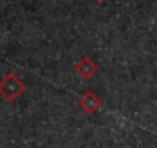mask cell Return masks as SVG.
Here are the masks:
<instances>
[{
    "label": "cell",
    "instance_id": "4",
    "mask_svg": "<svg viewBox=\"0 0 157 148\" xmlns=\"http://www.w3.org/2000/svg\"><path fill=\"white\" fill-rule=\"evenodd\" d=\"M94 2H97L99 5H102V3H105V2H106V0H94Z\"/></svg>",
    "mask_w": 157,
    "mask_h": 148
},
{
    "label": "cell",
    "instance_id": "1",
    "mask_svg": "<svg viewBox=\"0 0 157 148\" xmlns=\"http://www.w3.org/2000/svg\"><path fill=\"white\" fill-rule=\"evenodd\" d=\"M26 90L25 82L17 76L16 72L10 71L0 79V96L8 102L17 100Z\"/></svg>",
    "mask_w": 157,
    "mask_h": 148
},
{
    "label": "cell",
    "instance_id": "3",
    "mask_svg": "<svg viewBox=\"0 0 157 148\" xmlns=\"http://www.w3.org/2000/svg\"><path fill=\"white\" fill-rule=\"evenodd\" d=\"M77 105H78V108H80L83 113H86V114L91 116V114H94L97 110L102 108L103 100H102L94 91L88 90L83 96H80V99L77 100Z\"/></svg>",
    "mask_w": 157,
    "mask_h": 148
},
{
    "label": "cell",
    "instance_id": "2",
    "mask_svg": "<svg viewBox=\"0 0 157 148\" xmlns=\"http://www.w3.org/2000/svg\"><path fill=\"white\" fill-rule=\"evenodd\" d=\"M72 69H74V72H75L82 80H91L96 74H97L99 66H97V63H96L90 56L85 54V56H82L80 59H78V62L74 65Z\"/></svg>",
    "mask_w": 157,
    "mask_h": 148
}]
</instances>
